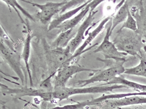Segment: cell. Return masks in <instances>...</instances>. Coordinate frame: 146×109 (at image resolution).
I'll return each mask as SVG.
<instances>
[{
  "instance_id": "30bf717a",
  "label": "cell",
  "mask_w": 146,
  "mask_h": 109,
  "mask_svg": "<svg viewBox=\"0 0 146 109\" xmlns=\"http://www.w3.org/2000/svg\"><path fill=\"white\" fill-rule=\"evenodd\" d=\"M3 94L13 95L18 97L25 96L37 97H40L45 101L52 100V91L43 89H35L23 87L20 88H11L4 85L1 86Z\"/></svg>"
},
{
  "instance_id": "2e32d148",
  "label": "cell",
  "mask_w": 146,
  "mask_h": 109,
  "mask_svg": "<svg viewBox=\"0 0 146 109\" xmlns=\"http://www.w3.org/2000/svg\"><path fill=\"white\" fill-rule=\"evenodd\" d=\"M26 25L27 29V33L26 38L24 41L23 49V52L21 54V59L23 60L25 65L28 74L29 78L30 84L31 87H32L33 83L31 74L30 69L29 63L31 53V45L32 39L31 31L29 26H28L29 25L26 24Z\"/></svg>"
},
{
  "instance_id": "9a60e30c",
  "label": "cell",
  "mask_w": 146,
  "mask_h": 109,
  "mask_svg": "<svg viewBox=\"0 0 146 109\" xmlns=\"http://www.w3.org/2000/svg\"><path fill=\"white\" fill-rule=\"evenodd\" d=\"M92 1L89 3L88 5L86 6V7L79 12L77 15L70 20L65 21L59 26L57 28L58 29V33H60V32L66 31L76 27L81 22L82 20H83V18L86 16L87 13H89L91 10Z\"/></svg>"
},
{
  "instance_id": "7a4b0ae2",
  "label": "cell",
  "mask_w": 146,
  "mask_h": 109,
  "mask_svg": "<svg viewBox=\"0 0 146 109\" xmlns=\"http://www.w3.org/2000/svg\"><path fill=\"white\" fill-rule=\"evenodd\" d=\"M43 45L50 75L55 74L60 68L70 65L74 59L69 46L65 48H56L49 45L45 40Z\"/></svg>"
},
{
  "instance_id": "9c48e42d",
  "label": "cell",
  "mask_w": 146,
  "mask_h": 109,
  "mask_svg": "<svg viewBox=\"0 0 146 109\" xmlns=\"http://www.w3.org/2000/svg\"><path fill=\"white\" fill-rule=\"evenodd\" d=\"M131 15L137 22L136 32L142 36L146 43V1H127Z\"/></svg>"
},
{
  "instance_id": "ffe728a7",
  "label": "cell",
  "mask_w": 146,
  "mask_h": 109,
  "mask_svg": "<svg viewBox=\"0 0 146 109\" xmlns=\"http://www.w3.org/2000/svg\"><path fill=\"white\" fill-rule=\"evenodd\" d=\"M136 95L146 96V93L136 92L133 93H130L114 94L108 95H103L100 97L89 101V106L98 105V104L103 102L104 101L110 100V99H121V98L127 97L136 96Z\"/></svg>"
},
{
  "instance_id": "8fae6325",
  "label": "cell",
  "mask_w": 146,
  "mask_h": 109,
  "mask_svg": "<svg viewBox=\"0 0 146 109\" xmlns=\"http://www.w3.org/2000/svg\"><path fill=\"white\" fill-rule=\"evenodd\" d=\"M98 12V11H94L91 9L88 16L86 17L81 25L78 28L76 36L68 45L72 54H74V53L78 49L79 46L83 41L85 37L84 35L85 32L87 31V29L91 26L94 25V24L92 23L95 20V15Z\"/></svg>"
},
{
  "instance_id": "6da1fadb",
  "label": "cell",
  "mask_w": 146,
  "mask_h": 109,
  "mask_svg": "<svg viewBox=\"0 0 146 109\" xmlns=\"http://www.w3.org/2000/svg\"><path fill=\"white\" fill-rule=\"evenodd\" d=\"M112 42L119 51L139 58L142 56L141 50L146 44L140 34L127 29L118 30Z\"/></svg>"
},
{
  "instance_id": "d4e9b609",
  "label": "cell",
  "mask_w": 146,
  "mask_h": 109,
  "mask_svg": "<svg viewBox=\"0 0 146 109\" xmlns=\"http://www.w3.org/2000/svg\"><path fill=\"white\" fill-rule=\"evenodd\" d=\"M117 109H146L145 108H143L141 106H125L119 108Z\"/></svg>"
},
{
  "instance_id": "5b68a950",
  "label": "cell",
  "mask_w": 146,
  "mask_h": 109,
  "mask_svg": "<svg viewBox=\"0 0 146 109\" xmlns=\"http://www.w3.org/2000/svg\"><path fill=\"white\" fill-rule=\"evenodd\" d=\"M111 24L108 28L105 36L100 45L94 51V53H100L106 60H115L117 63L126 62L127 53L119 51L112 42L110 41Z\"/></svg>"
},
{
  "instance_id": "d6986e66",
  "label": "cell",
  "mask_w": 146,
  "mask_h": 109,
  "mask_svg": "<svg viewBox=\"0 0 146 109\" xmlns=\"http://www.w3.org/2000/svg\"><path fill=\"white\" fill-rule=\"evenodd\" d=\"M129 9L127 1H124L117 12L112 19L110 34H112L113 30L118 25L125 22L127 17L128 11Z\"/></svg>"
},
{
  "instance_id": "8992f818",
  "label": "cell",
  "mask_w": 146,
  "mask_h": 109,
  "mask_svg": "<svg viewBox=\"0 0 146 109\" xmlns=\"http://www.w3.org/2000/svg\"><path fill=\"white\" fill-rule=\"evenodd\" d=\"M0 51L1 57L17 74L24 85L25 77L21 65V54L7 45L2 39H1Z\"/></svg>"
},
{
  "instance_id": "7402d4cb",
  "label": "cell",
  "mask_w": 146,
  "mask_h": 109,
  "mask_svg": "<svg viewBox=\"0 0 146 109\" xmlns=\"http://www.w3.org/2000/svg\"><path fill=\"white\" fill-rule=\"evenodd\" d=\"M123 29H127L134 32H136L138 29L136 20L131 15L129 9L128 11L127 17L126 20L125 22H124L122 26L119 30H121Z\"/></svg>"
},
{
  "instance_id": "52a82bcc",
  "label": "cell",
  "mask_w": 146,
  "mask_h": 109,
  "mask_svg": "<svg viewBox=\"0 0 146 109\" xmlns=\"http://www.w3.org/2000/svg\"><path fill=\"white\" fill-rule=\"evenodd\" d=\"M23 1L39 9L40 11L36 13V18L41 23L46 25L50 23L53 16L60 13L62 7L67 3L68 1H63L59 3L49 2L44 4H40L27 1Z\"/></svg>"
},
{
  "instance_id": "277c9868",
  "label": "cell",
  "mask_w": 146,
  "mask_h": 109,
  "mask_svg": "<svg viewBox=\"0 0 146 109\" xmlns=\"http://www.w3.org/2000/svg\"><path fill=\"white\" fill-rule=\"evenodd\" d=\"M124 63V62H119L117 64L104 70L101 71L100 70L98 72L93 74L91 78L85 80H80L76 83L81 87H84L89 84L96 82L108 83L115 77L124 73L125 68L123 66Z\"/></svg>"
},
{
  "instance_id": "ba28073f",
  "label": "cell",
  "mask_w": 146,
  "mask_h": 109,
  "mask_svg": "<svg viewBox=\"0 0 146 109\" xmlns=\"http://www.w3.org/2000/svg\"><path fill=\"white\" fill-rule=\"evenodd\" d=\"M100 69L86 68L79 65H69L61 68L57 71L54 76V89L66 87L68 80L76 74L83 72H92L94 74L98 72Z\"/></svg>"
},
{
  "instance_id": "ac0fdd59",
  "label": "cell",
  "mask_w": 146,
  "mask_h": 109,
  "mask_svg": "<svg viewBox=\"0 0 146 109\" xmlns=\"http://www.w3.org/2000/svg\"><path fill=\"white\" fill-rule=\"evenodd\" d=\"M104 85H123L127 87L128 88H130L138 91L139 92L146 93V85H142L129 81L125 79L123 76L119 75L114 78L112 81H110L108 83H105L102 84Z\"/></svg>"
},
{
  "instance_id": "5bb4252c",
  "label": "cell",
  "mask_w": 146,
  "mask_h": 109,
  "mask_svg": "<svg viewBox=\"0 0 146 109\" xmlns=\"http://www.w3.org/2000/svg\"><path fill=\"white\" fill-rule=\"evenodd\" d=\"M91 1H87L86 2L78 7L74 9H72L66 12H65V13L60 14L59 16H57L56 18L52 20L49 24L48 28V31L53 30L55 28H57L59 26L60 24L65 21L70 19L72 17L79 12H80L84 7H86V6L88 5Z\"/></svg>"
},
{
  "instance_id": "e0dca14e",
  "label": "cell",
  "mask_w": 146,
  "mask_h": 109,
  "mask_svg": "<svg viewBox=\"0 0 146 109\" xmlns=\"http://www.w3.org/2000/svg\"><path fill=\"white\" fill-rule=\"evenodd\" d=\"M77 27L63 32L59 33L51 46L56 48H65L76 36L78 30Z\"/></svg>"
},
{
  "instance_id": "3957f363",
  "label": "cell",
  "mask_w": 146,
  "mask_h": 109,
  "mask_svg": "<svg viewBox=\"0 0 146 109\" xmlns=\"http://www.w3.org/2000/svg\"><path fill=\"white\" fill-rule=\"evenodd\" d=\"M123 88H128V87L121 85H104L102 84L93 87L79 88L65 87L54 89L52 92V99L61 101L68 99L70 97L77 95L104 93L109 92H112L114 90Z\"/></svg>"
},
{
  "instance_id": "603a6c76",
  "label": "cell",
  "mask_w": 146,
  "mask_h": 109,
  "mask_svg": "<svg viewBox=\"0 0 146 109\" xmlns=\"http://www.w3.org/2000/svg\"><path fill=\"white\" fill-rule=\"evenodd\" d=\"M89 101L78 102L75 104H68L61 106H56L48 109H84L88 105Z\"/></svg>"
},
{
  "instance_id": "44dd1931",
  "label": "cell",
  "mask_w": 146,
  "mask_h": 109,
  "mask_svg": "<svg viewBox=\"0 0 146 109\" xmlns=\"http://www.w3.org/2000/svg\"><path fill=\"white\" fill-rule=\"evenodd\" d=\"M140 58L139 64L134 67L125 68L124 73L146 78V60L142 56Z\"/></svg>"
},
{
  "instance_id": "cb8c5ba5",
  "label": "cell",
  "mask_w": 146,
  "mask_h": 109,
  "mask_svg": "<svg viewBox=\"0 0 146 109\" xmlns=\"http://www.w3.org/2000/svg\"><path fill=\"white\" fill-rule=\"evenodd\" d=\"M4 3L6 4L8 6L11 7H15L16 8L18 9L21 10V12H22L25 16H26L27 18H29L30 19L34 21V18L27 12L23 8L19 3L17 2L16 1H11V0H7V1H2Z\"/></svg>"
},
{
  "instance_id": "7c38bea8",
  "label": "cell",
  "mask_w": 146,
  "mask_h": 109,
  "mask_svg": "<svg viewBox=\"0 0 146 109\" xmlns=\"http://www.w3.org/2000/svg\"><path fill=\"white\" fill-rule=\"evenodd\" d=\"M106 106L112 108H117L129 106L146 104V96H132L121 99H110L104 101Z\"/></svg>"
},
{
  "instance_id": "4fadbf2b",
  "label": "cell",
  "mask_w": 146,
  "mask_h": 109,
  "mask_svg": "<svg viewBox=\"0 0 146 109\" xmlns=\"http://www.w3.org/2000/svg\"><path fill=\"white\" fill-rule=\"evenodd\" d=\"M112 16H108L107 17H106V18H105L102 21H101L98 26L93 31L89 32L88 34V37L83 42L82 44L78 48L76 52L73 54V57H74V59L78 57L82 53L86 52L87 51L91 49L94 47H96L97 45H98V43H97L95 44L92 45L91 47L86 49V47L88 46V45L90 44L91 42L94 41L95 38L100 34V32H101L102 30L106 23L108 22V21L112 20Z\"/></svg>"
}]
</instances>
